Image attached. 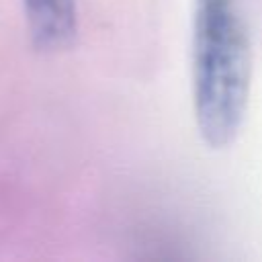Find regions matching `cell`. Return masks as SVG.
Masks as SVG:
<instances>
[{
  "label": "cell",
  "instance_id": "cell-2",
  "mask_svg": "<svg viewBox=\"0 0 262 262\" xmlns=\"http://www.w3.org/2000/svg\"><path fill=\"white\" fill-rule=\"evenodd\" d=\"M31 43L45 53L72 47L78 35V0H23Z\"/></svg>",
  "mask_w": 262,
  "mask_h": 262
},
{
  "label": "cell",
  "instance_id": "cell-1",
  "mask_svg": "<svg viewBox=\"0 0 262 262\" xmlns=\"http://www.w3.org/2000/svg\"><path fill=\"white\" fill-rule=\"evenodd\" d=\"M252 82L248 29L235 0H196L192 104L203 141L223 149L242 131Z\"/></svg>",
  "mask_w": 262,
  "mask_h": 262
}]
</instances>
